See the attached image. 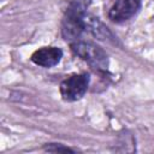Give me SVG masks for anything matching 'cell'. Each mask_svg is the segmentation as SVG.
<instances>
[{"label": "cell", "mask_w": 154, "mask_h": 154, "mask_svg": "<svg viewBox=\"0 0 154 154\" xmlns=\"http://www.w3.org/2000/svg\"><path fill=\"white\" fill-rule=\"evenodd\" d=\"M91 0H71L61 22V35L65 41L71 43L78 41L85 30L87 8Z\"/></svg>", "instance_id": "6da1fadb"}, {"label": "cell", "mask_w": 154, "mask_h": 154, "mask_svg": "<svg viewBox=\"0 0 154 154\" xmlns=\"http://www.w3.org/2000/svg\"><path fill=\"white\" fill-rule=\"evenodd\" d=\"M71 51L79 59L85 61L97 72H105L108 69V55L97 45L87 41H75L71 43Z\"/></svg>", "instance_id": "7a4b0ae2"}, {"label": "cell", "mask_w": 154, "mask_h": 154, "mask_svg": "<svg viewBox=\"0 0 154 154\" xmlns=\"http://www.w3.org/2000/svg\"><path fill=\"white\" fill-rule=\"evenodd\" d=\"M90 77L88 73H76L65 78L59 87L61 97L65 101H77L84 96L89 87Z\"/></svg>", "instance_id": "3957f363"}, {"label": "cell", "mask_w": 154, "mask_h": 154, "mask_svg": "<svg viewBox=\"0 0 154 154\" xmlns=\"http://www.w3.org/2000/svg\"><path fill=\"white\" fill-rule=\"evenodd\" d=\"M141 8V0H116L108 11V18L116 23H123L134 17Z\"/></svg>", "instance_id": "277c9868"}, {"label": "cell", "mask_w": 154, "mask_h": 154, "mask_svg": "<svg viewBox=\"0 0 154 154\" xmlns=\"http://www.w3.org/2000/svg\"><path fill=\"white\" fill-rule=\"evenodd\" d=\"M63 58V51L58 47H42L31 54V61L42 67H52Z\"/></svg>", "instance_id": "5b68a950"}, {"label": "cell", "mask_w": 154, "mask_h": 154, "mask_svg": "<svg viewBox=\"0 0 154 154\" xmlns=\"http://www.w3.org/2000/svg\"><path fill=\"white\" fill-rule=\"evenodd\" d=\"M85 29H89L91 31V34L95 37H99L100 40L114 41V36L111 34V31L97 18L85 17Z\"/></svg>", "instance_id": "8992f818"}, {"label": "cell", "mask_w": 154, "mask_h": 154, "mask_svg": "<svg viewBox=\"0 0 154 154\" xmlns=\"http://www.w3.org/2000/svg\"><path fill=\"white\" fill-rule=\"evenodd\" d=\"M45 149L48 152H54V153H57V152H71V153L75 152L73 149L65 147L60 143H47V146H45Z\"/></svg>", "instance_id": "52a82bcc"}]
</instances>
